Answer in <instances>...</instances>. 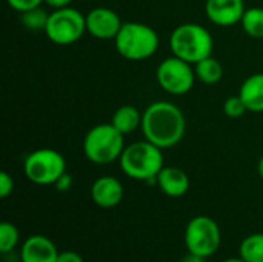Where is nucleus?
<instances>
[{
  "instance_id": "19",
  "label": "nucleus",
  "mask_w": 263,
  "mask_h": 262,
  "mask_svg": "<svg viewBox=\"0 0 263 262\" xmlns=\"http://www.w3.org/2000/svg\"><path fill=\"white\" fill-rule=\"evenodd\" d=\"M242 29L253 39H263V8H248L240 20Z\"/></svg>"
},
{
  "instance_id": "17",
  "label": "nucleus",
  "mask_w": 263,
  "mask_h": 262,
  "mask_svg": "<svg viewBox=\"0 0 263 262\" xmlns=\"http://www.w3.org/2000/svg\"><path fill=\"white\" fill-rule=\"evenodd\" d=\"M194 71H196V77L205 85H216L223 77L222 63L213 56H208L200 62H197L194 65Z\"/></svg>"
},
{
  "instance_id": "25",
  "label": "nucleus",
  "mask_w": 263,
  "mask_h": 262,
  "mask_svg": "<svg viewBox=\"0 0 263 262\" xmlns=\"http://www.w3.org/2000/svg\"><path fill=\"white\" fill-rule=\"evenodd\" d=\"M54 185L59 191H68L72 187V176L69 173H63Z\"/></svg>"
},
{
  "instance_id": "28",
  "label": "nucleus",
  "mask_w": 263,
  "mask_h": 262,
  "mask_svg": "<svg viewBox=\"0 0 263 262\" xmlns=\"http://www.w3.org/2000/svg\"><path fill=\"white\" fill-rule=\"evenodd\" d=\"M180 262H206V258H202V256H199V255H194V253H190V252H188V255L183 256Z\"/></svg>"
},
{
  "instance_id": "29",
  "label": "nucleus",
  "mask_w": 263,
  "mask_h": 262,
  "mask_svg": "<svg viewBox=\"0 0 263 262\" xmlns=\"http://www.w3.org/2000/svg\"><path fill=\"white\" fill-rule=\"evenodd\" d=\"M257 171H259V176L263 179V156L259 159V164H257Z\"/></svg>"
},
{
  "instance_id": "11",
  "label": "nucleus",
  "mask_w": 263,
  "mask_h": 262,
  "mask_svg": "<svg viewBox=\"0 0 263 262\" xmlns=\"http://www.w3.org/2000/svg\"><path fill=\"white\" fill-rule=\"evenodd\" d=\"M243 0H206L205 14L217 26H233L240 23L245 12Z\"/></svg>"
},
{
  "instance_id": "21",
  "label": "nucleus",
  "mask_w": 263,
  "mask_h": 262,
  "mask_svg": "<svg viewBox=\"0 0 263 262\" xmlns=\"http://www.w3.org/2000/svg\"><path fill=\"white\" fill-rule=\"evenodd\" d=\"M48 17H49V14H46V11H43L40 6L20 14V20H22L23 26L31 31H45Z\"/></svg>"
},
{
  "instance_id": "18",
  "label": "nucleus",
  "mask_w": 263,
  "mask_h": 262,
  "mask_svg": "<svg viewBox=\"0 0 263 262\" xmlns=\"http://www.w3.org/2000/svg\"><path fill=\"white\" fill-rule=\"evenodd\" d=\"M239 256L247 262H263V233L247 236L239 246Z\"/></svg>"
},
{
  "instance_id": "1",
  "label": "nucleus",
  "mask_w": 263,
  "mask_h": 262,
  "mask_svg": "<svg viewBox=\"0 0 263 262\" xmlns=\"http://www.w3.org/2000/svg\"><path fill=\"white\" fill-rule=\"evenodd\" d=\"M145 141L165 150L176 147L185 136L186 120L182 110L165 100L153 102L142 113L140 127Z\"/></svg>"
},
{
  "instance_id": "27",
  "label": "nucleus",
  "mask_w": 263,
  "mask_h": 262,
  "mask_svg": "<svg viewBox=\"0 0 263 262\" xmlns=\"http://www.w3.org/2000/svg\"><path fill=\"white\" fill-rule=\"evenodd\" d=\"M45 3L54 9H60V8H68L72 3V0H45Z\"/></svg>"
},
{
  "instance_id": "20",
  "label": "nucleus",
  "mask_w": 263,
  "mask_h": 262,
  "mask_svg": "<svg viewBox=\"0 0 263 262\" xmlns=\"http://www.w3.org/2000/svg\"><path fill=\"white\" fill-rule=\"evenodd\" d=\"M20 241L18 229L12 222H2L0 224V253L8 255L12 252Z\"/></svg>"
},
{
  "instance_id": "9",
  "label": "nucleus",
  "mask_w": 263,
  "mask_h": 262,
  "mask_svg": "<svg viewBox=\"0 0 263 262\" xmlns=\"http://www.w3.org/2000/svg\"><path fill=\"white\" fill-rule=\"evenodd\" d=\"M193 63L171 56L165 59L156 71V79L160 88L173 96H183L191 91L196 82V71L191 66Z\"/></svg>"
},
{
  "instance_id": "6",
  "label": "nucleus",
  "mask_w": 263,
  "mask_h": 262,
  "mask_svg": "<svg viewBox=\"0 0 263 262\" xmlns=\"http://www.w3.org/2000/svg\"><path fill=\"white\" fill-rule=\"evenodd\" d=\"M86 32V15H83L79 9L71 6L54 9L45 28L46 37L60 46H68L79 42Z\"/></svg>"
},
{
  "instance_id": "14",
  "label": "nucleus",
  "mask_w": 263,
  "mask_h": 262,
  "mask_svg": "<svg viewBox=\"0 0 263 262\" xmlns=\"http://www.w3.org/2000/svg\"><path fill=\"white\" fill-rule=\"evenodd\" d=\"M156 184L170 198H182L190 190L188 174L177 167H163L157 174Z\"/></svg>"
},
{
  "instance_id": "12",
  "label": "nucleus",
  "mask_w": 263,
  "mask_h": 262,
  "mask_svg": "<svg viewBox=\"0 0 263 262\" xmlns=\"http://www.w3.org/2000/svg\"><path fill=\"white\" fill-rule=\"evenodd\" d=\"M125 190L122 182L112 176H102L91 185V199L100 208H114L123 199Z\"/></svg>"
},
{
  "instance_id": "7",
  "label": "nucleus",
  "mask_w": 263,
  "mask_h": 262,
  "mask_svg": "<svg viewBox=\"0 0 263 262\" xmlns=\"http://www.w3.org/2000/svg\"><path fill=\"white\" fill-rule=\"evenodd\" d=\"M185 246L190 253L202 258H211L222 244V232L219 224L205 215L193 218L185 229Z\"/></svg>"
},
{
  "instance_id": "13",
  "label": "nucleus",
  "mask_w": 263,
  "mask_h": 262,
  "mask_svg": "<svg viewBox=\"0 0 263 262\" xmlns=\"http://www.w3.org/2000/svg\"><path fill=\"white\" fill-rule=\"evenodd\" d=\"M59 255L55 244L43 235L29 236L20 249L22 262H57Z\"/></svg>"
},
{
  "instance_id": "16",
  "label": "nucleus",
  "mask_w": 263,
  "mask_h": 262,
  "mask_svg": "<svg viewBox=\"0 0 263 262\" xmlns=\"http://www.w3.org/2000/svg\"><path fill=\"white\" fill-rule=\"evenodd\" d=\"M111 124L122 134H129L142 127V113L133 105H122L114 111Z\"/></svg>"
},
{
  "instance_id": "15",
  "label": "nucleus",
  "mask_w": 263,
  "mask_h": 262,
  "mask_svg": "<svg viewBox=\"0 0 263 262\" xmlns=\"http://www.w3.org/2000/svg\"><path fill=\"white\" fill-rule=\"evenodd\" d=\"M239 96L251 113H263V73L247 77L239 90Z\"/></svg>"
},
{
  "instance_id": "23",
  "label": "nucleus",
  "mask_w": 263,
  "mask_h": 262,
  "mask_svg": "<svg viewBox=\"0 0 263 262\" xmlns=\"http://www.w3.org/2000/svg\"><path fill=\"white\" fill-rule=\"evenodd\" d=\"M8 5L17 11V12H25V11H29V9H34V8H39L45 0H6Z\"/></svg>"
},
{
  "instance_id": "2",
  "label": "nucleus",
  "mask_w": 263,
  "mask_h": 262,
  "mask_svg": "<svg viewBox=\"0 0 263 262\" xmlns=\"http://www.w3.org/2000/svg\"><path fill=\"white\" fill-rule=\"evenodd\" d=\"M119 162L122 171L128 178L146 182H157V174L165 167L162 148L156 147L148 141L134 142L125 147Z\"/></svg>"
},
{
  "instance_id": "22",
  "label": "nucleus",
  "mask_w": 263,
  "mask_h": 262,
  "mask_svg": "<svg viewBox=\"0 0 263 262\" xmlns=\"http://www.w3.org/2000/svg\"><path fill=\"white\" fill-rule=\"evenodd\" d=\"M223 111L228 117L231 119H239L242 117L248 110H247V105L243 103V100L240 99V96H230L225 103H223Z\"/></svg>"
},
{
  "instance_id": "3",
  "label": "nucleus",
  "mask_w": 263,
  "mask_h": 262,
  "mask_svg": "<svg viewBox=\"0 0 263 262\" xmlns=\"http://www.w3.org/2000/svg\"><path fill=\"white\" fill-rule=\"evenodd\" d=\"M117 53L126 60H145L159 49V36L154 28L140 22H125L114 39Z\"/></svg>"
},
{
  "instance_id": "8",
  "label": "nucleus",
  "mask_w": 263,
  "mask_h": 262,
  "mask_svg": "<svg viewBox=\"0 0 263 262\" xmlns=\"http://www.w3.org/2000/svg\"><path fill=\"white\" fill-rule=\"evenodd\" d=\"M23 171L35 185H54L59 178L66 173V162L57 150L39 148L26 156Z\"/></svg>"
},
{
  "instance_id": "24",
  "label": "nucleus",
  "mask_w": 263,
  "mask_h": 262,
  "mask_svg": "<svg viewBox=\"0 0 263 262\" xmlns=\"http://www.w3.org/2000/svg\"><path fill=\"white\" fill-rule=\"evenodd\" d=\"M14 191V179L9 176V173L2 171L0 173V198L6 199Z\"/></svg>"
},
{
  "instance_id": "26",
  "label": "nucleus",
  "mask_w": 263,
  "mask_h": 262,
  "mask_svg": "<svg viewBox=\"0 0 263 262\" xmlns=\"http://www.w3.org/2000/svg\"><path fill=\"white\" fill-rule=\"evenodd\" d=\"M57 262H85V261H83V258H82V255H80V253L72 252V250H65V252H60Z\"/></svg>"
},
{
  "instance_id": "4",
  "label": "nucleus",
  "mask_w": 263,
  "mask_h": 262,
  "mask_svg": "<svg viewBox=\"0 0 263 262\" xmlns=\"http://www.w3.org/2000/svg\"><path fill=\"white\" fill-rule=\"evenodd\" d=\"M170 48L177 56L193 65L211 56L214 40L211 32L199 23H182L171 32Z\"/></svg>"
},
{
  "instance_id": "30",
  "label": "nucleus",
  "mask_w": 263,
  "mask_h": 262,
  "mask_svg": "<svg viewBox=\"0 0 263 262\" xmlns=\"http://www.w3.org/2000/svg\"><path fill=\"white\" fill-rule=\"evenodd\" d=\"M222 262H247L245 259H242L240 256L239 258H228V259H225V261Z\"/></svg>"
},
{
  "instance_id": "5",
  "label": "nucleus",
  "mask_w": 263,
  "mask_h": 262,
  "mask_svg": "<svg viewBox=\"0 0 263 262\" xmlns=\"http://www.w3.org/2000/svg\"><path fill=\"white\" fill-rule=\"evenodd\" d=\"M125 150V134L112 124L94 125L83 139V153L96 165H108L120 159Z\"/></svg>"
},
{
  "instance_id": "10",
  "label": "nucleus",
  "mask_w": 263,
  "mask_h": 262,
  "mask_svg": "<svg viewBox=\"0 0 263 262\" xmlns=\"http://www.w3.org/2000/svg\"><path fill=\"white\" fill-rule=\"evenodd\" d=\"M123 22L111 8L97 6L86 14V32L99 40H114Z\"/></svg>"
}]
</instances>
